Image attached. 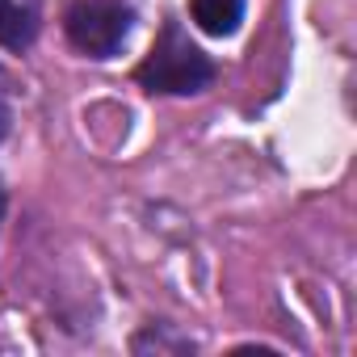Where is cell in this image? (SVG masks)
I'll list each match as a JSON object with an SVG mask.
<instances>
[{"mask_svg": "<svg viewBox=\"0 0 357 357\" xmlns=\"http://www.w3.org/2000/svg\"><path fill=\"white\" fill-rule=\"evenodd\" d=\"M130 9L122 0H76L68 9V38L76 51L93 55V59H109L122 51L126 34H130Z\"/></svg>", "mask_w": 357, "mask_h": 357, "instance_id": "cell-2", "label": "cell"}, {"mask_svg": "<svg viewBox=\"0 0 357 357\" xmlns=\"http://www.w3.org/2000/svg\"><path fill=\"white\" fill-rule=\"evenodd\" d=\"M190 13H194V22H198L206 34L227 38V34H236L240 22H244V0H190Z\"/></svg>", "mask_w": 357, "mask_h": 357, "instance_id": "cell-3", "label": "cell"}, {"mask_svg": "<svg viewBox=\"0 0 357 357\" xmlns=\"http://www.w3.org/2000/svg\"><path fill=\"white\" fill-rule=\"evenodd\" d=\"M135 80L147 89V93H172V97H190V93H202L211 80H215V63L176 30V26H164V34L155 38V47L147 51V59L135 68Z\"/></svg>", "mask_w": 357, "mask_h": 357, "instance_id": "cell-1", "label": "cell"}, {"mask_svg": "<svg viewBox=\"0 0 357 357\" xmlns=\"http://www.w3.org/2000/svg\"><path fill=\"white\" fill-rule=\"evenodd\" d=\"M5 130H9V114H5V105H0V139H5Z\"/></svg>", "mask_w": 357, "mask_h": 357, "instance_id": "cell-5", "label": "cell"}, {"mask_svg": "<svg viewBox=\"0 0 357 357\" xmlns=\"http://www.w3.org/2000/svg\"><path fill=\"white\" fill-rule=\"evenodd\" d=\"M34 43V13L22 9L17 0H0V47L26 51Z\"/></svg>", "mask_w": 357, "mask_h": 357, "instance_id": "cell-4", "label": "cell"}, {"mask_svg": "<svg viewBox=\"0 0 357 357\" xmlns=\"http://www.w3.org/2000/svg\"><path fill=\"white\" fill-rule=\"evenodd\" d=\"M0 219H5V185H0Z\"/></svg>", "mask_w": 357, "mask_h": 357, "instance_id": "cell-6", "label": "cell"}]
</instances>
